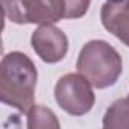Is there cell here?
<instances>
[{
  "label": "cell",
  "instance_id": "1",
  "mask_svg": "<svg viewBox=\"0 0 129 129\" xmlns=\"http://www.w3.org/2000/svg\"><path fill=\"white\" fill-rule=\"evenodd\" d=\"M37 81V67L26 53H6L0 64V100L27 114L35 105Z\"/></svg>",
  "mask_w": 129,
  "mask_h": 129
},
{
  "label": "cell",
  "instance_id": "2",
  "mask_svg": "<svg viewBox=\"0 0 129 129\" xmlns=\"http://www.w3.org/2000/svg\"><path fill=\"white\" fill-rule=\"evenodd\" d=\"M76 69L94 88L103 90L118 81L123 72V61L120 53L109 43L93 40L81 49Z\"/></svg>",
  "mask_w": 129,
  "mask_h": 129
},
{
  "label": "cell",
  "instance_id": "3",
  "mask_svg": "<svg viewBox=\"0 0 129 129\" xmlns=\"http://www.w3.org/2000/svg\"><path fill=\"white\" fill-rule=\"evenodd\" d=\"M2 8L15 24H53L66 15L64 0H2Z\"/></svg>",
  "mask_w": 129,
  "mask_h": 129
},
{
  "label": "cell",
  "instance_id": "4",
  "mask_svg": "<svg viewBox=\"0 0 129 129\" xmlns=\"http://www.w3.org/2000/svg\"><path fill=\"white\" fill-rule=\"evenodd\" d=\"M55 100L70 115H84L91 111L96 94L90 81L81 73H67L55 85Z\"/></svg>",
  "mask_w": 129,
  "mask_h": 129
},
{
  "label": "cell",
  "instance_id": "5",
  "mask_svg": "<svg viewBox=\"0 0 129 129\" xmlns=\"http://www.w3.org/2000/svg\"><path fill=\"white\" fill-rule=\"evenodd\" d=\"M30 44L40 59L47 64L62 61L69 52V38L66 32L53 24H43L34 30Z\"/></svg>",
  "mask_w": 129,
  "mask_h": 129
},
{
  "label": "cell",
  "instance_id": "6",
  "mask_svg": "<svg viewBox=\"0 0 129 129\" xmlns=\"http://www.w3.org/2000/svg\"><path fill=\"white\" fill-rule=\"evenodd\" d=\"M100 20L109 34L129 47V0H108L102 5Z\"/></svg>",
  "mask_w": 129,
  "mask_h": 129
},
{
  "label": "cell",
  "instance_id": "7",
  "mask_svg": "<svg viewBox=\"0 0 129 129\" xmlns=\"http://www.w3.org/2000/svg\"><path fill=\"white\" fill-rule=\"evenodd\" d=\"M102 124L106 129H129V99L115 100L106 109Z\"/></svg>",
  "mask_w": 129,
  "mask_h": 129
},
{
  "label": "cell",
  "instance_id": "8",
  "mask_svg": "<svg viewBox=\"0 0 129 129\" xmlns=\"http://www.w3.org/2000/svg\"><path fill=\"white\" fill-rule=\"evenodd\" d=\"M61 124L55 115V112L46 106L34 105L27 112V127L29 129H40V127H55L58 129Z\"/></svg>",
  "mask_w": 129,
  "mask_h": 129
},
{
  "label": "cell",
  "instance_id": "9",
  "mask_svg": "<svg viewBox=\"0 0 129 129\" xmlns=\"http://www.w3.org/2000/svg\"><path fill=\"white\" fill-rule=\"evenodd\" d=\"M90 3H91V0H64V5H66V15H64V18L76 20V18L84 17L90 8Z\"/></svg>",
  "mask_w": 129,
  "mask_h": 129
},
{
  "label": "cell",
  "instance_id": "10",
  "mask_svg": "<svg viewBox=\"0 0 129 129\" xmlns=\"http://www.w3.org/2000/svg\"><path fill=\"white\" fill-rule=\"evenodd\" d=\"M127 99H129V97H127Z\"/></svg>",
  "mask_w": 129,
  "mask_h": 129
}]
</instances>
